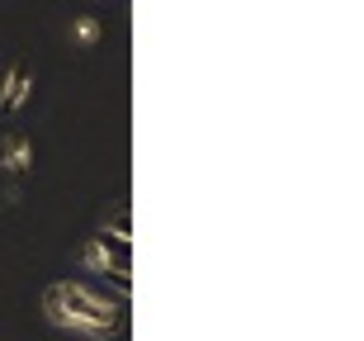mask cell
Masks as SVG:
<instances>
[{"label":"cell","mask_w":364,"mask_h":341,"mask_svg":"<svg viewBox=\"0 0 364 341\" xmlns=\"http://www.w3.org/2000/svg\"><path fill=\"white\" fill-rule=\"evenodd\" d=\"M28 95H33V67L28 62H10L5 76H0V114L24 110Z\"/></svg>","instance_id":"1"},{"label":"cell","mask_w":364,"mask_h":341,"mask_svg":"<svg viewBox=\"0 0 364 341\" xmlns=\"http://www.w3.org/2000/svg\"><path fill=\"white\" fill-rule=\"evenodd\" d=\"M0 171L5 176H24L33 171V137L10 128V133H0Z\"/></svg>","instance_id":"2"},{"label":"cell","mask_w":364,"mask_h":341,"mask_svg":"<svg viewBox=\"0 0 364 341\" xmlns=\"http://www.w3.org/2000/svg\"><path fill=\"white\" fill-rule=\"evenodd\" d=\"M100 38H105V19H100V14H76V19L67 24V43L81 48V53L100 48Z\"/></svg>","instance_id":"3"},{"label":"cell","mask_w":364,"mask_h":341,"mask_svg":"<svg viewBox=\"0 0 364 341\" xmlns=\"http://www.w3.org/2000/svg\"><path fill=\"white\" fill-rule=\"evenodd\" d=\"M85 261H90V266H100V271H105V266H109V256H105V251H100V246H85Z\"/></svg>","instance_id":"4"}]
</instances>
